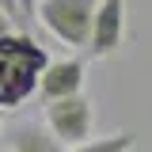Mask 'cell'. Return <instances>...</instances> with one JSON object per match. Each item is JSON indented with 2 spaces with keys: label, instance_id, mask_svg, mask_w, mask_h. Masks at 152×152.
<instances>
[{
  "label": "cell",
  "instance_id": "obj_1",
  "mask_svg": "<svg viewBox=\"0 0 152 152\" xmlns=\"http://www.w3.org/2000/svg\"><path fill=\"white\" fill-rule=\"evenodd\" d=\"M46 65H50V53L31 31L0 38V110L23 107L31 95H38V80Z\"/></svg>",
  "mask_w": 152,
  "mask_h": 152
},
{
  "label": "cell",
  "instance_id": "obj_2",
  "mask_svg": "<svg viewBox=\"0 0 152 152\" xmlns=\"http://www.w3.org/2000/svg\"><path fill=\"white\" fill-rule=\"evenodd\" d=\"M95 4L99 0H38V27L69 50H88Z\"/></svg>",
  "mask_w": 152,
  "mask_h": 152
},
{
  "label": "cell",
  "instance_id": "obj_3",
  "mask_svg": "<svg viewBox=\"0 0 152 152\" xmlns=\"http://www.w3.org/2000/svg\"><path fill=\"white\" fill-rule=\"evenodd\" d=\"M46 129L53 133L65 148L91 141L95 133V103L88 95H69V99H50L46 103Z\"/></svg>",
  "mask_w": 152,
  "mask_h": 152
},
{
  "label": "cell",
  "instance_id": "obj_4",
  "mask_svg": "<svg viewBox=\"0 0 152 152\" xmlns=\"http://www.w3.org/2000/svg\"><path fill=\"white\" fill-rule=\"evenodd\" d=\"M126 0H99L91 15V38H88V53L91 57H114L126 42Z\"/></svg>",
  "mask_w": 152,
  "mask_h": 152
},
{
  "label": "cell",
  "instance_id": "obj_5",
  "mask_svg": "<svg viewBox=\"0 0 152 152\" xmlns=\"http://www.w3.org/2000/svg\"><path fill=\"white\" fill-rule=\"evenodd\" d=\"M88 84V65L80 57H61V61H50L46 72L38 80V95L50 103V99H69V95H80Z\"/></svg>",
  "mask_w": 152,
  "mask_h": 152
},
{
  "label": "cell",
  "instance_id": "obj_6",
  "mask_svg": "<svg viewBox=\"0 0 152 152\" xmlns=\"http://www.w3.org/2000/svg\"><path fill=\"white\" fill-rule=\"evenodd\" d=\"M8 145H12V152H65V145L42 122H19L8 137Z\"/></svg>",
  "mask_w": 152,
  "mask_h": 152
},
{
  "label": "cell",
  "instance_id": "obj_7",
  "mask_svg": "<svg viewBox=\"0 0 152 152\" xmlns=\"http://www.w3.org/2000/svg\"><path fill=\"white\" fill-rule=\"evenodd\" d=\"M133 145H137V137L129 129H118V133H107V137H91L84 145H72L65 152H133Z\"/></svg>",
  "mask_w": 152,
  "mask_h": 152
},
{
  "label": "cell",
  "instance_id": "obj_8",
  "mask_svg": "<svg viewBox=\"0 0 152 152\" xmlns=\"http://www.w3.org/2000/svg\"><path fill=\"white\" fill-rule=\"evenodd\" d=\"M19 19H23V31H38V0H19Z\"/></svg>",
  "mask_w": 152,
  "mask_h": 152
},
{
  "label": "cell",
  "instance_id": "obj_9",
  "mask_svg": "<svg viewBox=\"0 0 152 152\" xmlns=\"http://www.w3.org/2000/svg\"><path fill=\"white\" fill-rule=\"evenodd\" d=\"M15 31H23V27H19L15 19L8 15V12H4V8H0V38H8V34H15Z\"/></svg>",
  "mask_w": 152,
  "mask_h": 152
},
{
  "label": "cell",
  "instance_id": "obj_10",
  "mask_svg": "<svg viewBox=\"0 0 152 152\" xmlns=\"http://www.w3.org/2000/svg\"><path fill=\"white\" fill-rule=\"evenodd\" d=\"M0 8H4V12H8V15H12L19 27H23V19H19V0H0Z\"/></svg>",
  "mask_w": 152,
  "mask_h": 152
},
{
  "label": "cell",
  "instance_id": "obj_11",
  "mask_svg": "<svg viewBox=\"0 0 152 152\" xmlns=\"http://www.w3.org/2000/svg\"><path fill=\"white\" fill-rule=\"evenodd\" d=\"M0 126H4V110H0Z\"/></svg>",
  "mask_w": 152,
  "mask_h": 152
}]
</instances>
